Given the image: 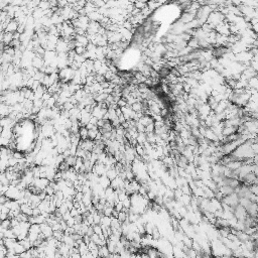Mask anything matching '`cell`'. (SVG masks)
I'll use <instances>...</instances> for the list:
<instances>
[{
    "instance_id": "cell-1",
    "label": "cell",
    "mask_w": 258,
    "mask_h": 258,
    "mask_svg": "<svg viewBox=\"0 0 258 258\" xmlns=\"http://www.w3.org/2000/svg\"><path fill=\"white\" fill-rule=\"evenodd\" d=\"M221 203L229 206V207H231V208H235L236 206L239 205V197L237 196V194L233 193V194L226 196V197L223 198L221 200Z\"/></svg>"
},
{
    "instance_id": "cell-29",
    "label": "cell",
    "mask_w": 258,
    "mask_h": 258,
    "mask_svg": "<svg viewBox=\"0 0 258 258\" xmlns=\"http://www.w3.org/2000/svg\"><path fill=\"white\" fill-rule=\"evenodd\" d=\"M93 230H94V233L97 234V235H103V232H102V227L100 225H93Z\"/></svg>"
},
{
    "instance_id": "cell-36",
    "label": "cell",
    "mask_w": 258,
    "mask_h": 258,
    "mask_svg": "<svg viewBox=\"0 0 258 258\" xmlns=\"http://www.w3.org/2000/svg\"><path fill=\"white\" fill-rule=\"evenodd\" d=\"M66 223H67V226H68V227H73V226L76 224V221H75V219L73 218V217H71L70 219L67 220Z\"/></svg>"
},
{
    "instance_id": "cell-18",
    "label": "cell",
    "mask_w": 258,
    "mask_h": 258,
    "mask_svg": "<svg viewBox=\"0 0 258 258\" xmlns=\"http://www.w3.org/2000/svg\"><path fill=\"white\" fill-rule=\"evenodd\" d=\"M136 141H137V144L143 145V144L146 142V133H138V135L136 137Z\"/></svg>"
},
{
    "instance_id": "cell-30",
    "label": "cell",
    "mask_w": 258,
    "mask_h": 258,
    "mask_svg": "<svg viewBox=\"0 0 258 258\" xmlns=\"http://www.w3.org/2000/svg\"><path fill=\"white\" fill-rule=\"evenodd\" d=\"M122 205H123V208H124V209L129 210L130 207H131V201H130V197L125 199V200L122 202Z\"/></svg>"
},
{
    "instance_id": "cell-15",
    "label": "cell",
    "mask_w": 258,
    "mask_h": 258,
    "mask_svg": "<svg viewBox=\"0 0 258 258\" xmlns=\"http://www.w3.org/2000/svg\"><path fill=\"white\" fill-rule=\"evenodd\" d=\"M12 250L14 251V253L17 254V255H20L21 253H23L24 251H26V250L24 249V247H23L22 245H20V244L18 243V241L15 243V245H14V247H13Z\"/></svg>"
},
{
    "instance_id": "cell-2",
    "label": "cell",
    "mask_w": 258,
    "mask_h": 258,
    "mask_svg": "<svg viewBox=\"0 0 258 258\" xmlns=\"http://www.w3.org/2000/svg\"><path fill=\"white\" fill-rule=\"evenodd\" d=\"M233 215L237 219V221H242V222L245 221V219L247 218V217H248V215H247V212H246V209L241 207L240 205L236 206V207L234 208Z\"/></svg>"
},
{
    "instance_id": "cell-10",
    "label": "cell",
    "mask_w": 258,
    "mask_h": 258,
    "mask_svg": "<svg viewBox=\"0 0 258 258\" xmlns=\"http://www.w3.org/2000/svg\"><path fill=\"white\" fill-rule=\"evenodd\" d=\"M98 254H99V258H109L110 257V252L106 245L99 247Z\"/></svg>"
},
{
    "instance_id": "cell-8",
    "label": "cell",
    "mask_w": 258,
    "mask_h": 258,
    "mask_svg": "<svg viewBox=\"0 0 258 258\" xmlns=\"http://www.w3.org/2000/svg\"><path fill=\"white\" fill-rule=\"evenodd\" d=\"M98 184L101 185V187L104 189H107L110 187V184H111V181L109 180V178L106 177V175H101V177H99V181Z\"/></svg>"
},
{
    "instance_id": "cell-27",
    "label": "cell",
    "mask_w": 258,
    "mask_h": 258,
    "mask_svg": "<svg viewBox=\"0 0 258 258\" xmlns=\"http://www.w3.org/2000/svg\"><path fill=\"white\" fill-rule=\"evenodd\" d=\"M0 226H1L4 230L10 229V219H5V220H3V221H1Z\"/></svg>"
},
{
    "instance_id": "cell-19",
    "label": "cell",
    "mask_w": 258,
    "mask_h": 258,
    "mask_svg": "<svg viewBox=\"0 0 258 258\" xmlns=\"http://www.w3.org/2000/svg\"><path fill=\"white\" fill-rule=\"evenodd\" d=\"M110 223H111V217L103 216L100 221V225L102 227H110Z\"/></svg>"
},
{
    "instance_id": "cell-38",
    "label": "cell",
    "mask_w": 258,
    "mask_h": 258,
    "mask_svg": "<svg viewBox=\"0 0 258 258\" xmlns=\"http://www.w3.org/2000/svg\"><path fill=\"white\" fill-rule=\"evenodd\" d=\"M40 215V210L39 208H34L32 209V216L33 217H36V216H39Z\"/></svg>"
},
{
    "instance_id": "cell-12",
    "label": "cell",
    "mask_w": 258,
    "mask_h": 258,
    "mask_svg": "<svg viewBox=\"0 0 258 258\" xmlns=\"http://www.w3.org/2000/svg\"><path fill=\"white\" fill-rule=\"evenodd\" d=\"M138 122L140 124H142L144 127H146L147 125H149L150 123H153V119H152V117H150L148 115H143L141 118L138 120Z\"/></svg>"
},
{
    "instance_id": "cell-32",
    "label": "cell",
    "mask_w": 258,
    "mask_h": 258,
    "mask_svg": "<svg viewBox=\"0 0 258 258\" xmlns=\"http://www.w3.org/2000/svg\"><path fill=\"white\" fill-rule=\"evenodd\" d=\"M44 192H46V194L47 195V196H50V197H53V196L54 195V190L51 187H50V185H47V187L44 189Z\"/></svg>"
},
{
    "instance_id": "cell-23",
    "label": "cell",
    "mask_w": 258,
    "mask_h": 258,
    "mask_svg": "<svg viewBox=\"0 0 258 258\" xmlns=\"http://www.w3.org/2000/svg\"><path fill=\"white\" fill-rule=\"evenodd\" d=\"M37 7H39L40 10H43V11H46V10H47V9H50V1H40Z\"/></svg>"
},
{
    "instance_id": "cell-6",
    "label": "cell",
    "mask_w": 258,
    "mask_h": 258,
    "mask_svg": "<svg viewBox=\"0 0 258 258\" xmlns=\"http://www.w3.org/2000/svg\"><path fill=\"white\" fill-rule=\"evenodd\" d=\"M247 215L251 218H256L257 215V204L256 203H251V204L246 208Z\"/></svg>"
},
{
    "instance_id": "cell-5",
    "label": "cell",
    "mask_w": 258,
    "mask_h": 258,
    "mask_svg": "<svg viewBox=\"0 0 258 258\" xmlns=\"http://www.w3.org/2000/svg\"><path fill=\"white\" fill-rule=\"evenodd\" d=\"M17 28H18V23L15 19H11L9 21V23L6 26V29L4 32H10V33H14L17 32Z\"/></svg>"
},
{
    "instance_id": "cell-4",
    "label": "cell",
    "mask_w": 258,
    "mask_h": 258,
    "mask_svg": "<svg viewBox=\"0 0 258 258\" xmlns=\"http://www.w3.org/2000/svg\"><path fill=\"white\" fill-rule=\"evenodd\" d=\"M39 227H40V232H42V234L44 236V238L46 239L53 236L54 231L49 224H47V223H43V224L39 225Z\"/></svg>"
},
{
    "instance_id": "cell-26",
    "label": "cell",
    "mask_w": 258,
    "mask_h": 258,
    "mask_svg": "<svg viewBox=\"0 0 258 258\" xmlns=\"http://www.w3.org/2000/svg\"><path fill=\"white\" fill-rule=\"evenodd\" d=\"M75 53L76 54H78V56H83V54L86 53V47H75Z\"/></svg>"
},
{
    "instance_id": "cell-39",
    "label": "cell",
    "mask_w": 258,
    "mask_h": 258,
    "mask_svg": "<svg viewBox=\"0 0 258 258\" xmlns=\"http://www.w3.org/2000/svg\"><path fill=\"white\" fill-rule=\"evenodd\" d=\"M97 122H98V119L97 118H95V117H91V119H90V121H89V123H91V124L93 125H96L97 126Z\"/></svg>"
},
{
    "instance_id": "cell-11",
    "label": "cell",
    "mask_w": 258,
    "mask_h": 258,
    "mask_svg": "<svg viewBox=\"0 0 258 258\" xmlns=\"http://www.w3.org/2000/svg\"><path fill=\"white\" fill-rule=\"evenodd\" d=\"M20 212L27 216H32V208L30 207V205L28 203H27V204L20 205Z\"/></svg>"
},
{
    "instance_id": "cell-25",
    "label": "cell",
    "mask_w": 258,
    "mask_h": 258,
    "mask_svg": "<svg viewBox=\"0 0 258 258\" xmlns=\"http://www.w3.org/2000/svg\"><path fill=\"white\" fill-rule=\"evenodd\" d=\"M64 232L62 231V230H60V231H54L53 233V237L54 239H57L58 241H62V239H63V237H64Z\"/></svg>"
},
{
    "instance_id": "cell-14",
    "label": "cell",
    "mask_w": 258,
    "mask_h": 258,
    "mask_svg": "<svg viewBox=\"0 0 258 258\" xmlns=\"http://www.w3.org/2000/svg\"><path fill=\"white\" fill-rule=\"evenodd\" d=\"M105 175L109 178L110 181H113L114 178H116L117 177H118V174H117V171L115 170L114 166H113V167L110 168V170H108L107 171H106Z\"/></svg>"
},
{
    "instance_id": "cell-24",
    "label": "cell",
    "mask_w": 258,
    "mask_h": 258,
    "mask_svg": "<svg viewBox=\"0 0 258 258\" xmlns=\"http://www.w3.org/2000/svg\"><path fill=\"white\" fill-rule=\"evenodd\" d=\"M4 238H8V239H16V236L14 235V233H13V231L11 230V228L10 229H7V230H5L4 231Z\"/></svg>"
},
{
    "instance_id": "cell-41",
    "label": "cell",
    "mask_w": 258,
    "mask_h": 258,
    "mask_svg": "<svg viewBox=\"0 0 258 258\" xmlns=\"http://www.w3.org/2000/svg\"><path fill=\"white\" fill-rule=\"evenodd\" d=\"M0 215H1V211H0Z\"/></svg>"
},
{
    "instance_id": "cell-7",
    "label": "cell",
    "mask_w": 258,
    "mask_h": 258,
    "mask_svg": "<svg viewBox=\"0 0 258 258\" xmlns=\"http://www.w3.org/2000/svg\"><path fill=\"white\" fill-rule=\"evenodd\" d=\"M241 166H242V161L232 160V161H230V163H227L225 166L227 168H229L230 170H239Z\"/></svg>"
},
{
    "instance_id": "cell-28",
    "label": "cell",
    "mask_w": 258,
    "mask_h": 258,
    "mask_svg": "<svg viewBox=\"0 0 258 258\" xmlns=\"http://www.w3.org/2000/svg\"><path fill=\"white\" fill-rule=\"evenodd\" d=\"M102 65L103 63L101 61H99V60H95L94 61V72L95 73H97V72L100 70L101 67H102Z\"/></svg>"
},
{
    "instance_id": "cell-31",
    "label": "cell",
    "mask_w": 258,
    "mask_h": 258,
    "mask_svg": "<svg viewBox=\"0 0 258 258\" xmlns=\"http://www.w3.org/2000/svg\"><path fill=\"white\" fill-rule=\"evenodd\" d=\"M12 157H14L15 159H17V160H20V159H22V158H24L23 154L21 152H19V151H13V152H12Z\"/></svg>"
},
{
    "instance_id": "cell-34",
    "label": "cell",
    "mask_w": 258,
    "mask_h": 258,
    "mask_svg": "<svg viewBox=\"0 0 258 258\" xmlns=\"http://www.w3.org/2000/svg\"><path fill=\"white\" fill-rule=\"evenodd\" d=\"M123 209V205L122 202H117L116 204H114V210L117 212H121Z\"/></svg>"
},
{
    "instance_id": "cell-3",
    "label": "cell",
    "mask_w": 258,
    "mask_h": 258,
    "mask_svg": "<svg viewBox=\"0 0 258 258\" xmlns=\"http://www.w3.org/2000/svg\"><path fill=\"white\" fill-rule=\"evenodd\" d=\"M106 171H107V170H106V167H105L104 164L99 163H96L94 164V166H93V168H92V173L95 174L96 175H98V177L105 175Z\"/></svg>"
},
{
    "instance_id": "cell-13",
    "label": "cell",
    "mask_w": 258,
    "mask_h": 258,
    "mask_svg": "<svg viewBox=\"0 0 258 258\" xmlns=\"http://www.w3.org/2000/svg\"><path fill=\"white\" fill-rule=\"evenodd\" d=\"M247 88L253 89V90H257V88H258L257 77H253V78H251L247 81Z\"/></svg>"
},
{
    "instance_id": "cell-40",
    "label": "cell",
    "mask_w": 258,
    "mask_h": 258,
    "mask_svg": "<svg viewBox=\"0 0 258 258\" xmlns=\"http://www.w3.org/2000/svg\"><path fill=\"white\" fill-rule=\"evenodd\" d=\"M2 130H3V128L1 126H0V134H1V132H2Z\"/></svg>"
},
{
    "instance_id": "cell-17",
    "label": "cell",
    "mask_w": 258,
    "mask_h": 258,
    "mask_svg": "<svg viewBox=\"0 0 258 258\" xmlns=\"http://www.w3.org/2000/svg\"><path fill=\"white\" fill-rule=\"evenodd\" d=\"M79 136H80L81 140L88 139V129L86 127H81L80 130H79Z\"/></svg>"
},
{
    "instance_id": "cell-9",
    "label": "cell",
    "mask_w": 258,
    "mask_h": 258,
    "mask_svg": "<svg viewBox=\"0 0 258 258\" xmlns=\"http://www.w3.org/2000/svg\"><path fill=\"white\" fill-rule=\"evenodd\" d=\"M13 40V33L10 32H4L3 33V37H2V43L4 44L5 47H9V44L11 43V42Z\"/></svg>"
},
{
    "instance_id": "cell-20",
    "label": "cell",
    "mask_w": 258,
    "mask_h": 258,
    "mask_svg": "<svg viewBox=\"0 0 258 258\" xmlns=\"http://www.w3.org/2000/svg\"><path fill=\"white\" fill-rule=\"evenodd\" d=\"M127 218H128V213H126V212H124V211L119 212V213H118V216H117V219H118V221L121 223V224H122L123 222L126 221Z\"/></svg>"
},
{
    "instance_id": "cell-21",
    "label": "cell",
    "mask_w": 258,
    "mask_h": 258,
    "mask_svg": "<svg viewBox=\"0 0 258 258\" xmlns=\"http://www.w3.org/2000/svg\"><path fill=\"white\" fill-rule=\"evenodd\" d=\"M18 243L20 244V245H22L23 247H24L25 250H29L32 247V244L30 243V241H29L28 239H27V237H26L25 239L21 240V241H18Z\"/></svg>"
},
{
    "instance_id": "cell-37",
    "label": "cell",
    "mask_w": 258,
    "mask_h": 258,
    "mask_svg": "<svg viewBox=\"0 0 258 258\" xmlns=\"http://www.w3.org/2000/svg\"><path fill=\"white\" fill-rule=\"evenodd\" d=\"M70 214H71V217H73V218H75L76 216L80 215V214H79L78 209H75V208H73L72 210H70Z\"/></svg>"
},
{
    "instance_id": "cell-35",
    "label": "cell",
    "mask_w": 258,
    "mask_h": 258,
    "mask_svg": "<svg viewBox=\"0 0 258 258\" xmlns=\"http://www.w3.org/2000/svg\"><path fill=\"white\" fill-rule=\"evenodd\" d=\"M154 132V123H150L149 125L145 127V133H151Z\"/></svg>"
},
{
    "instance_id": "cell-33",
    "label": "cell",
    "mask_w": 258,
    "mask_h": 258,
    "mask_svg": "<svg viewBox=\"0 0 258 258\" xmlns=\"http://www.w3.org/2000/svg\"><path fill=\"white\" fill-rule=\"evenodd\" d=\"M249 191L252 193L253 195H258V185H249Z\"/></svg>"
},
{
    "instance_id": "cell-16",
    "label": "cell",
    "mask_w": 258,
    "mask_h": 258,
    "mask_svg": "<svg viewBox=\"0 0 258 258\" xmlns=\"http://www.w3.org/2000/svg\"><path fill=\"white\" fill-rule=\"evenodd\" d=\"M98 133H99V129L98 128L88 130V139H90V140H92V141H94V140L96 139V137H97Z\"/></svg>"
},
{
    "instance_id": "cell-22",
    "label": "cell",
    "mask_w": 258,
    "mask_h": 258,
    "mask_svg": "<svg viewBox=\"0 0 258 258\" xmlns=\"http://www.w3.org/2000/svg\"><path fill=\"white\" fill-rule=\"evenodd\" d=\"M76 159H77V157L76 156H72V155H70V156H68V157H66L65 158V163H66L70 167H73L74 166H75V163H76Z\"/></svg>"
}]
</instances>
